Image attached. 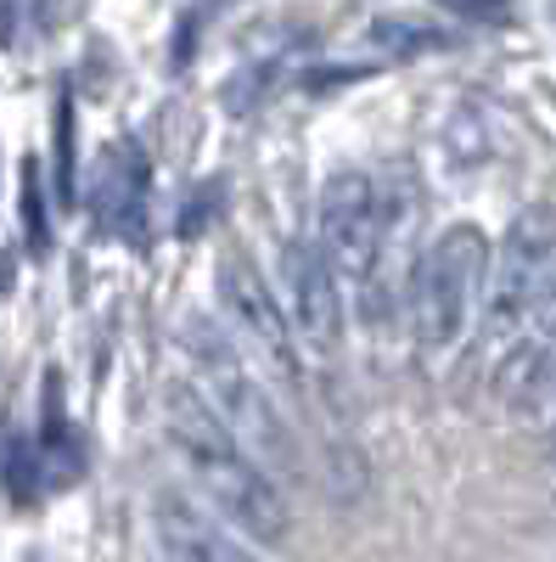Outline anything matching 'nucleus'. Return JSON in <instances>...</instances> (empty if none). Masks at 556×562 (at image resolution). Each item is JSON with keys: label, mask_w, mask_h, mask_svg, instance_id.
<instances>
[{"label": "nucleus", "mask_w": 556, "mask_h": 562, "mask_svg": "<svg viewBox=\"0 0 556 562\" xmlns=\"http://www.w3.org/2000/svg\"><path fill=\"white\" fill-rule=\"evenodd\" d=\"M163 434L185 467L192 490L230 524V535H242L248 546H282L293 529V506L264 467L248 456V445L214 416V405L197 389H169L163 400Z\"/></svg>", "instance_id": "obj_1"}, {"label": "nucleus", "mask_w": 556, "mask_h": 562, "mask_svg": "<svg viewBox=\"0 0 556 562\" xmlns=\"http://www.w3.org/2000/svg\"><path fill=\"white\" fill-rule=\"evenodd\" d=\"M185 349H192L203 400L214 405V416L225 422V428L248 445V456L264 467L275 484L298 479V445H293L287 416H282V405L264 394V383L242 366V355L230 349V338L219 333L214 321H192V326H185Z\"/></svg>", "instance_id": "obj_2"}, {"label": "nucleus", "mask_w": 556, "mask_h": 562, "mask_svg": "<svg viewBox=\"0 0 556 562\" xmlns=\"http://www.w3.org/2000/svg\"><path fill=\"white\" fill-rule=\"evenodd\" d=\"M489 237L478 225H450L444 237L428 248V259L416 265V293H410V321L422 349H450L473 326L478 299L489 293Z\"/></svg>", "instance_id": "obj_3"}, {"label": "nucleus", "mask_w": 556, "mask_h": 562, "mask_svg": "<svg viewBox=\"0 0 556 562\" xmlns=\"http://www.w3.org/2000/svg\"><path fill=\"white\" fill-rule=\"evenodd\" d=\"M320 254L343 281H365L383 259V192L371 175L343 169L320 186Z\"/></svg>", "instance_id": "obj_4"}, {"label": "nucleus", "mask_w": 556, "mask_h": 562, "mask_svg": "<svg viewBox=\"0 0 556 562\" xmlns=\"http://www.w3.org/2000/svg\"><path fill=\"white\" fill-rule=\"evenodd\" d=\"M551 270H556V225L545 209H529L506 231L500 265L489 276V326L495 333H506V326H518L529 315V304L545 293Z\"/></svg>", "instance_id": "obj_5"}, {"label": "nucleus", "mask_w": 556, "mask_h": 562, "mask_svg": "<svg viewBox=\"0 0 556 562\" xmlns=\"http://www.w3.org/2000/svg\"><path fill=\"white\" fill-rule=\"evenodd\" d=\"M214 288H219V304L230 310V321L242 326V338L270 360L282 366L287 378H298V349H293V315L287 304L270 293V281L259 276V265L248 254H225L219 270H214Z\"/></svg>", "instance_id": "obj_6"}, {"label": "nucleus", "mask_w": 556, "mask_h": 562, "mask_svg": "<svg viewBox=\"0 0 556 562\" xmlns=\"http://www.w3.org/2000/svg\"><path fill=\"white\" fill-rule=\"evenodd\" d=\"M282 276H287V315L293 326L315 344L332 349L343 338V276L332 259L320 254V243H282Z\"/></svg>", "instance_id": "obj_7"}, {"label": "nucleus", "mask_w": 556, "mask_h": 562, "mask_svg": "<svg viewBox=\"0 0 556 562\" xmlns=\"http://www.w3.org/2000/svg\"><path fill=\"white\" fill-rule=\"evenodd\" d=\"M147 186H152V164L135 140H113L97 164V180H90V220L107 237H129L141 225L147 209Z\"/></svg>", "instance_id": "obj_8"}, {"label": "nucleus", "mask_w": 556, "mask_h": 562, "mask_svg": "<svg viewBox=\"0 0 556 562\" xmlns=\"http://www.w3.org/2000/svg\"><path fill=\"white\" fill-rule=\"evenodd\" d=\"M152 524H158V546L169 562H242V546L230 535H219V524L203 518L197 501H185L180 490L158 495Z\"/></svg>", "instance_id": "obj_9"}, {"label": "nucleus", "mask_w": 556, "mask_h": 562, "mask_svg": "<svg viewBox=\"0 0 556 562\" xmlns=\"http://www.w3.org/2000/svg\"><path fill=\"white\" fill-rule=\"evenodd\" d=\"M45 484H52V467H45V456H39V439H12V450H7V495L18 506H34L45 495Z\"/></svg>", "instance_id": "obj_10"}, {"label": "nucleus", "mask_w": 556, "mask_h": 562, "mask_svg": "<svg viewBox=\"0 0 556 562\" xmlns=\"http://www.w3.org/2000/svg\"><path fill=\"white\" fill-rule=\"evenodd\" d=\"M57 198L73 203V102H57Z\"/></svg>", "instance_id": "obj_11"}, {"label": "nucleus", "mask_w": 556, "mask_h": 562, "mask_svg": "<svg viewBox=\"0 0 556 562\" xmlns=\"http://www.w3.org/2000/svg\"><path fill=\"white\" fill-rule=\"evenodd\" d=\"M540 333H545V338H556V270H551L545 293H540Z\"/></svg>", "instance_id": "obj_12"}, {"label": "nucleus", "mask_w": 556, "mask_h": 562, "mask_svg": "<svg viewBox=\"0 0 556 562\" xmlns=\"http://www.w3.org/2000/svg\"><path fill=\"white\" fill-rule=\"evenodd\" d=\"M23 18H34V12H23V7H0V45H12V40H18Z\"/></svg>", "instance_id": "obj_13"}, {"label": "nucleus", "mask_w": 556, "mask_h": 562, "mask_svg": "<svg viewBox=\"0 0 556 562\" xmlns=\"http://www.w3.org/2000/svg\"><path fill=\"white\" fill-rule=\"evenodd\" d=\"M7 265H12V259H7V254H0V288H7Z\"/></svg>", "instance_id": "obj_14"}]
</instances>
